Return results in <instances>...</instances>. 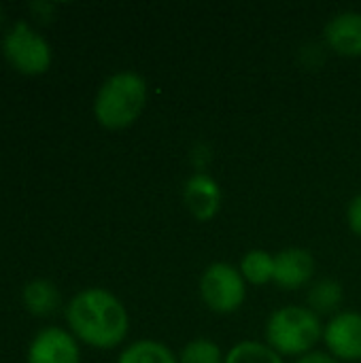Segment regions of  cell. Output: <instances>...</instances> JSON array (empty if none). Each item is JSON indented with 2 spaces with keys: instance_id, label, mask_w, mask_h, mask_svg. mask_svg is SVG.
<instances>
[{
  "instance_id": "cell-1",
  "label": "cell",
  "mask_w": 361,
  "mask_h": 363,
  "mask_svg": "<svg viewBox=\"0 0 361 363\" xmlns=\"http://www.w3.org/2000/svg\"><path fill=\"white\" fill-rule=\"evenodd\" d=\"M66 321L72 336L94 349L119 347L130 330V317L121 300L100 287L79 291L66 306Z\"/></svg>"
},
{
  "instance_id": "cell-2",
  "label": "cell",
  "mask_w": 361,
  "mask_h": 363,
  "mask_svg": "<svg viewBox=\"0 0 361 363\" xmlns=\"http://www.w3.org/2000/svg\"><path fill=\"white\" fill-rule=\"evenodd\" d=\"M147 81L138 72H115L98 89L94 115L100 125L109 130H123L140 117L147 104Z\"/></svg>"
},
{
  "instance_id": "cell-3",
  "label": "cell",
  "mask_w": 361,
  "mask_h": 363,
  "mask_svg": "<svg viewBox=\"0 0 361 363\" xmlns=\"http://www.w3.org/2000/svg\"><path fill=\"white\" fill-rule=\"evenodd\" d=\"M264 334L281 357H302L323 340V323L309 306H283L268 317Z\"/></svg>"
},
{
  "instance_id": "cell-4",
  "label": "cell",
  "mask_w": 361,
  "mask_h": 363,
  "mask_svg": "<svg viewBox=\"0 0 361 363\" xmlns=\"http://www.w3.org/2000/svg\"><path fill=\"white\" fill-rule=\"evenodd\" d=\"M198 289L204 306L217 315H232L240 311L247 300V281L243 279L240 270L228 262H215L206 266Z\"/></svg>"
},
{
  "instance_id": "cell-5",
  "label": "cell",
  "mask_w": 361,
  "mask_h": 363,
  "mask_svg": "<svg viewBox=\"0 0 361 363\" xmlns=\"http://www.w3.org/2000/svg\"><path fill=\"white\" fill-rule=\"evenodd\" d=\"M2 53L6 62L23 74H40L51 64V47L26 21H17L2 38Z\"/></svg>"
},
{
  "instance_id": "cell-6",
  "label": "cell",
  "mask_w": 361,
  "mask_h": 363,
  "mask_svg": "<svg viewBox=\"0 0 361 363\" xmlns=\"http://www.w3.org/2000/svg\"><path fill=\"white\" fill-rule=\"evenodd\" d=\"M323 342L328 353L338 362H361V315L343 311L334 315L323 328Z\"/></svg>"
},
{
  "instance_id": "cell-7",
  "label": "cell",
  "mask_w": 361,
  "mask_h": 363,
  "mask_svg": "<svg viewBox=\"0 0 361 363\" xmlns=\"http://www.w3.org/2000/svg\"><path fill=\"white\" fill-rule=\"evenodd\" d=\"M77 338L60 328L40 330L28 349V363H79Z\"/></svg>"
},
{
  "instance_id": "cell-8",
  "label": "cell",
  "mask_w": 361,
  "mask_h": 363,
  "mask_svg": "<svg viewBox=\"0 0 361 363\" xmlns=\"http://www.w3.org/2000/svg\"><path fill=\"white\" fill-rule=\"evenodd\" d=\"M183 202L198 221H211L219 215L223 194L219 183L206 172H194L183 185Z\"/></svg>"
},
{
  "instance_id": "cell-9",
  "label": "cell",
  "mask_w": 361,
  "mask_h": 363,
  "mask_svg": "<svg viewBox=\"0 0 361 363\" xmlns=\"http://www.w3.org/2000/svg\"><path fill=\"white\" fill-rule=\"evenodd\" d=\"M313 274H315V259L311 251L300 249V247H289L274 255L272 283H277L281 289L285 291L302 289L304 285L311 283Z\"/></svg>"
},
{
  "instance_id": "cell-10",
  "label": "cell",
  "mask_w": 361,
  "mask_h": 363,
  "mask_svg": "<svg viewBox=\"0 0 361 363\" xmlns=\"http://www.w3.org/2000/svg\"><path fill=\"white\" fill-rule=\"evenodd\" d=\"M323 38L328 47L345 57L361 55V13L343 11L336 13L323 28Z\"/></svg>"
},
{
  "instance_id": "cell-11",
  "label": "cell",
  "mask_w": 361,
  "mask_h": 363,
  "mask_svg": "<svg viewBox=\"0 0 361 363\" xmlns=\"http://www.w3.org/2000/svg\"><path fill=\"white\" fill-rule=\"evenodd\" d=\"M117 363H179V355H174L172 349L160 340L143 338L128 345Z\"/></svg>"
},
{
  "instance_id": "cell-12",
  "label": "cell",
  "mask_w": 361,
  "mask_h": 363,
  "mask_svg": "<svg viewBox=\"0 0 361 363\" xmlns=\"http://www.w3.org/2000/svg\"><path fill=\"white\" fill-rule=\"evenodd\" d=\"M238 270L249 285H268L274 279V255L264 249H251L243 255Z\"/></svg>"
},
{
  "instance_id": "cell-13",
  "label": "cell",
  "mask_w": 361,
  "mask_h": 363,
  "mask_svg": "<svg viewBox=\"0 0 361 363\" xmlns=\"http://www.w3.org/2000/svg\"><path fill=\"white\" fill-rule=\"evenodd\" d=\"M343 285L334 279H321L309 289V308L317 315H332L343 304Z\"/></svg>"
},
{
  "instance_id": "cell-14",
  "label": "cell",
  "mask_w": 361,
  "mask_h": 363,
  "mask_svg": "<svg viewBox=\"0 0 361 363\" xmlns=\"http://www.w3.org/2000/svg\"><path fill=\"white\" fill-rule=\"evenodd\" d=\"M223 363H285L283 357L270 349L266 342L257 340H243L234 345L228 353Z\"/></svg>"
},
{
  "instance_id": "cell-15",
  "label": "cell",
  "mask_w": 361,
  "mask_h": 363,
  "mask_svg": "<svg viewBox=\"0 0 361 363\" xmlns=\"http://www.w3.org/2000/svg\"><path fill=\"white\" fill-rule=\"evenodd\" d=\"M57 289L49 281H32L23 287V304L36 315H49L57 306Z\"/></svg>"
},
{
  "instance_id": "cell-16",
  "label": "cell",
  "mask_w": 361,
  "mask_h": 363,
  "mask_svg": "<svg viewBox=\"0 0 361 363\" xmlns=\"http://www.w3.org/2000/svg\"><path fill=\"white\" fill-rule=\"evenodd\" d=\"M223 359L226 355L221 353V347L211 338L189 340L179 355V363H223Z\"/></svg>"
},
{
  "instance_id": "cell-17",
  "label": "cell",
  "mask_w": 361,
  "mask_h": 363,
  "mask_svg": "<svg viewBox=\"0 0 361 363\" xmlns=\"http://www.w3.org/2000/svg\"><path fill=\"white\" fill-rule=\"evenodd\" d=\"M347 221H349L351 232L361 238V194H357V196L349 202V208H347Z\"/></svg>"
},
{
  "instance_id": "cell-18",
  "label": "cell",
  "mask_w": 361,
  "mask_h": 363,
  "mask_svg": "<svg viewBox=\"0 0 361 363\" xmlns=\"http://www.w3.org/2000/svg\"><path fill=\"white\" fill-rule=\"evenodd\" d=\"M296 363H340L338 359H334L328 351H311L302 357H298Z\"/></svg>"
},
{
  "instance_id": "cell-19",
  "label": "cell",
  "mask_w": 361,
  "mask_h": 363,
  "mask_svg": "<svg viewBox=\"0 0 361 363\" xmlns=\"http://www.w3.org/2000/svg\"><path fill=\"white\" fill-rule=\"evenodd\" d=\"M2 17H4V13H2V6H0V26H2Z\"/></svg>"
}]
</instances>
